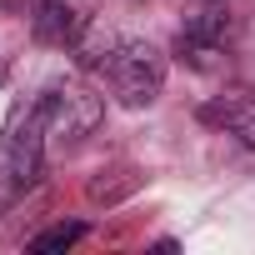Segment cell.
I'll return each mask as SVG.
<instances>
[{"instance_id": "2", "label": "cell", "mask_w": 255, "mask_h": 255, "mask_svg": "<svg viewBox=\"0 0 255 255\" xmlns=\"http://www.w3.org/2000/svg\"><path fill=\"white\" fill-rule=\"evenodd\" d=\"M45 150H50V130H45V110H40V95L15 105L5 130H0V205L25 195L40 170H45Z\"/></svg>"}, {"instance_id": "7", "label": "cell", "mask_w": 255, "mask_h": 255, "mask_svg": "<svg viewBox=\"0 0 255 255\" xmlns=\"http://www.w3.org/2000/svg\"><path fill=\"white\" fill-rule=\"evenodd\" d=\"M85 235V225L75 220V225H50V230H40L35 240H30V250H65V245H75Z\"/></svg>"}, {"instance_id": "1", "label": "cell", "mask_w": 255, "mask_h": 255, "mask_svg": "<svg viewBox=\"0 0 255 255\" xmlns=\"http://www.w3.org/2000/svg\"><path fill=\"white\" fill-rule=\"evenodd\" d=\"M80 70L100 75V85L125 105V110H145L160 100L165 90V55L150 40H130V35H80L75 45Z\"/></svg>"}, {"instance_id": "4", "label": "cell", "mask_w": 255, "mask_h": 255, "mask_svg": "<svg viewBox=\"0 0 255 255\" xmlns=\"http://www.w3.org/2000/svg\"><path fill=\"white\" fill-rule=\"evenodd\" d=\"M40 110H45V130H50V140L80 145L95 125H100L105 100H100L95 90H85V85H50V90H40Z\"/></svg>"}, {"instance_id": "6", "label": "cell", "mask_w": 255, "mask_h": 255, "mask_svg": "<svg viewBox=\"0 0 255 255\" xmlns=\"http://www.w3.org/2000/svg\"><path fill=\"white\" fill-rule=\"evenodd\" d=\"M30 30L40 45H55V50H75L80 35L90 30L85 10L70 5V0H35V15H30Z\"/></svg>"}, {"instance_id": "3", "label": "cell", "mask_w": 255, "mask_h": 255, "mask_svg": "<svg viewBox=\"0 0 255 255\" xmlns=\"http://www.w3.org/2000/svg\"><path fill=\"white\" fill-rule=\"evenodd\" d=\"M235 50V15L225 0H195L175 30V55L190 70H220Z\"/></svg>"}, {"instance_id": "5", "label": "cell", "mask_w": 255, "mask_h": 255, "mask_svg": "<svg viewBox=\"0 0 255 255\" xmlns=\"http://www.w3.org/2000/svg\"><path fill=\"white\" fill-rule=\"evenodd\" d=\"M200 120L255 155V85H230V90L210 95L200 105Z\"/></svg>"}]
</instances>
